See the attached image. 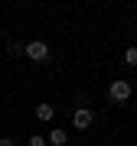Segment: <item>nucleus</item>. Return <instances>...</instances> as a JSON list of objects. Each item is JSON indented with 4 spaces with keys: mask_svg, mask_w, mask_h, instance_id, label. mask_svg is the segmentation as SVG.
Masks as SVG:
<instances>
[{
    "mask_svg": "<svg viewBox=\"0 0 137 146\" xmlns=\"http://www.w3.org/2000/svg\"><path fill=\"white\" fill-rule=\"evenodd\" d=\"M108 98L114 101V104H124V101L131 98V84H127L124 78H118V81H111V88H108Z\"/></svg>",
    "mask_w": 137,
    "mask_h": 146,
    "instance_id": "f257e3e1",
    "label": "nucleus"
},
{
    "mask_svg": "<svg viewBox=\"0 0 137 146\" xmlns=\"http://www.w3.org/2000/svg\"><path fill=\"white\" fill-rule=\"evenodd\" d=\"M23 52H26V58H33V62H46L49 58V46L46 42H30Z\"/></svg>",
    "mask_w": 137,
    "mask_h": 146,
    "instance_id": "f03ea898",
    "label": "nucleus"
},
{
    "mask_svg": "<svg viewBox=\"0 0 137 146\" xmlns=\"http://www.w3.org/2000/svg\"><path fill=\"white\" fill-rule=\"evenodd\" d=\"M91 120H95V117H91V110H88V107H79V110L72 114V127H75V130H88Z\"/></svg>",
    "mask_w": 137,
    "mask_h": 146,
    "instance_id": "7ed1b4c3",
    "label": "nucleus"
},
{
    "mask_svg": "<svg viewBox=\"0 0 137 146\" xmlns=\"http://www.w3.org/2000/svg\"><path fill=\"white\" fill-rule=\"evenodd\" d=\"M33 114H36V120L49 123V120L56 117V107H52V104H36V110H33Z\"/></svg>",
    "mask_w": 137,
    "mask_h": 146,
    "instance_id": "20e7f679",
    "label": "nucleus"
},
{
    "mask_svg": "<svg viewBox=\"0 0 137 146\" xmlns=\"http://www.w3.org/2000/svg\"><path fill=\"white\" fill-rule=\"evenodd\" d=\"M49 143H52V146H65L68 143V133L65 130H52V133H49Z\"/></svg>",
    "mask_w": 137,
    "mask_h": 146,
    "instance_id": "39448f33",
    "label": "nucleus"
},
{
    "mask_svg": "<svg viewBox=\"0 0 137 146\" xmlns=\"http://www.w3.org/2000/svg\"><path fill=\"white\" fill-rule=\"evenodd\" d=\"M124 62H127V65H137V46L124 49Z\"/></svg>",
    "mask_w": 137,
    "mask_h": 146,
    "instance_id": "423d86ee",
    "label": "nucleus"
},
{
    "mask_svg": "<svg viewBox=\"0 0 137 146\" xmlns=\"http://www.w3.org/2000/svg\"><path fill=\"white\" fill-rule=\"evenodd\" d=\"M30 146H46V140H42V136H33V140H30Z\"/></svg>",
    "mask_w": 137,
    "mask_h": 146,
    "instance_id": "0eeeda50",
    "label": "nucleus"
},
{
    "mask_svg": "<svg viewBox=\"0 0 137 146\" xmlns=\"http://www.w3.org/2000/svg\"><path fill=\"white\" fill-rule=\"evenodd\" d=\"M0 146H13V140H7V136H3V140H0Z\"/></svg>",
    "mask_w": 137,
    "mask_h": 146,
    "instance_id": "6e6552de",
    "label": "nucleus"
}]
</instances>
